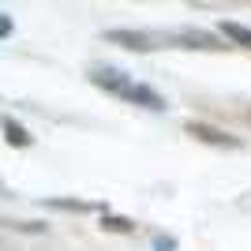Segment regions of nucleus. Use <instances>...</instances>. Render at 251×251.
Returning a JSON list of instances; mask_svg holds the SVG:
<instances>
[{"instance_id":"20e7f679","label":"nucleus","mask_w":251,"mask_h":251,"mask_svg":"<svg viewBox=\"0 0 251 251\" xmlns=\"http://www.w3.org/2000/svg\"><path fill=\"white\" fill-rule=\"evenodd\" d=\"M176 42H184L188 49H229V45H221V38H214L206 30H180Z\"/></svg>"},{"instance_id":"f03ea898","label":"nucleus","mask_w":251,"mask_h":251,"mask_svg":"<svg viewBox=\"0 0 251 251\" xmlns=\"http://www.w3.org/2000/svg\"><path fill=\"white\" fill-rule=\"evenodd\" d=\"M191 139H199V143H210V147H225V150H240L244 143L236 135H225L221 127L214 124H202V120H188V127H184Z\"/></svg>"},{"instance_id":"9d476101","label":"nucleus","mask_w":251,"mask_h":251,"mask_svg":"<svg viewBox=\"0 0 251 251\" xmlns=\"http://www.w3.org/2000/svg\"><path fill=\"white\" fill-rule=\"evenodd\" d=\"M154 251H176V244L165 240V236H157V240H154Z\"/></svg>"},{"instance_id":"1a4fd4ad","label":"nucleus","mask_w":251,"mask_h":251,"mask_svg":"<svg viewBox=\"0 0 251 251\" xmlns=\"http://www.w3.org/2000/svg\"><path fill=\"white\" fill-rule=\"evenodd\" d=\"M11 26H15V23H11V15H4V11H0V42L11 34Z\"/></svg>"},{"instance_id":"423d86ee","label":"nucleus","mask_w":251,"mask_h":251,"mask_svg":"<svg viewBox=\"0 0 251 251\" xmlns=\"http://www.w3.org/2000/svg\"><path fill=\"white\" fill-rule=\"evenodd\" d=\"M221 38H229V42H236V45H244V49H251V26H244V23L225 19V23H221Z\"/></svg>"},{"instance_id":"39448f33","label":"nucleus","mask_w":251,"mask_h":251,"mask_svg":"<svg viewBox=\"0 0 251 251\" xmlns=\"http://www.w3.org/2000/svg\"><path fill=\"white\" fill-rule=\"evenodd\" d=\"M0 127H4V139H8L11 147H30V143H34L30 131H26L23 124H15L11 116H4V120H0Z\"/></svg>"},{"instance_id":"f257e3e1","label":"nucleus","mask_w":251,"mask_h":251,"mask_svg":"<svg viewBox=\"0 0 251 251\" xmlns=\"http://www.w3.org/2000/svg\"><path fill=\"white\" fill-rule=\"evenodd\" d=\"M90 83L101 86L105 94L135 101V105H143V109H154V113L165 109V98L157 94V90H150V86H143V83H131V79H127L124 72H116V68H90Z\"/></svg>"},{"instance_id":"0eeeda50","label":"nucleus","mask_w":251,"mask_h":251,"mask_svg":"<svg viewBox=\"0 0 251 251\" xmlns=\"http://www.w3.org/2000/svg\"><path fill=\"white\" fill-rule=\"evenodd\" d=\"M101 229H105V232H131V229H135V221H127V218H113V214H105V218H101Z\"/></svg>"},{"instance_id":"7ed1b4c3","label":"nucleus","mask_w":251,"mask_h":251,"mask_svg":"<svg viewBox=\"0 0 251 251\" xmlns=\"http://www.w3.org/2000/svg\"><path fill=\"white\" fill-rule=\"evenodd\" d=\"M105 38H109L113 45L131 49V52H150V49H154V38H150V34H143V30H109Z\"/></svg>"},{"instance_id":"6e6552de","label":"nucleus","mask_w":251,"mask_h":251,"mask_svg":"<svg viewBox=\"0 0 251 251\" xmlns=\"http://www.w3.org/2000/svg\"><path fill=\"white\" fill-rule=\"evenodd\" d=\"M49 206H56V210H75V214H86V210H94L90 202H79V199H49Z\"/></svg>"}]
</instances>
